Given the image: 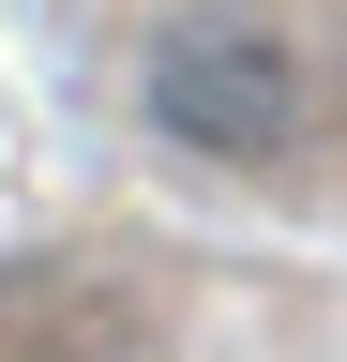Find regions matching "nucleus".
I'll list each match as a JSON object with an SVG mask.
<instances>
[{
	"instance_id": "nucleus-1",
	"label": "nucleus",
	"mask_w": 347,
	"mask_h": 362,
	"mask_svg": "<svg viewBox=\"0 0 347 362\" xmlns=\"http://www.w3.org/2000/svg\"><path fill=\"white\" fill-rule=\"evenodd\" d=\"M136 106L166 151L196 166H287L302 136V45L257 16V0H182V16H151L136 45Z\"/></svg>"
}]
</instances>
